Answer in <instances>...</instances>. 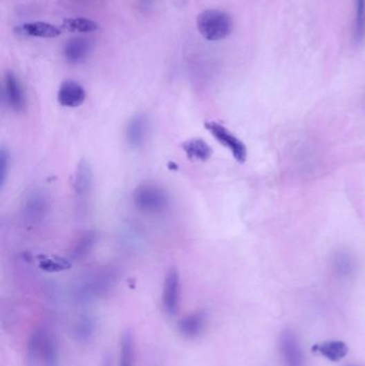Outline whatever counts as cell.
<instances>
[{"label": "cell", "mask_w": 365, "mask_h": 366, "mask_svg": "<svg viewBox=\"0 0 365 366\" xmlns=\"http://www.w3.org/2000/svg\"><path fill=\"white\" fill-rule=\"evenodd\" d=\"M197 29L208 41H221L227 38L232 31V19L228 13L218 9H208L199 13Z\"/></svg>", "instance_id": "6da1fadb"}, {"label": "cell", "mask_w": 365, "mask_h": 366, "mask_svg": "<svg viewBox=\"0 0 365 366\" xmlns=\"http://www.w3.org/2000/svg\"><path fill=\"white\" fill-rule=\"evenodd\" d=\"M133 202L140 211L162 213L169 206V193L157 183H140L133 192Z\"/></svg>", "instance_id": "7a4b0ae2"}, {"label": "cell", "mask_w": 365, "mask_h": 366, "mask_svg": "<svg viewBox=\"0 0 365 366\" xmlns=\"http://www.w3.org/2000/svg\"><path fill=\"white\" fill-rule=\"evenodd\" d=\"M28 359L32 366H57V348L48 333L43 330L32 333L29 340Z\"/></svg>", "instance_id": "3957f363"}, {"label": "cell", "mask_w": 365, "mask_h": 366, "mask_svg": "<svg viewBox=\"0 0 365 366\" xmlns=\"http://www.w3.org/2000/svg\"><path fill=\"white\" fill-rule=\"evenodd\" d=\"M204 126L221 145L230 150L232 157H235L238 163L242 164L247 161V150L245 144L242 143L239 138L236 137L225 126L216 122H206Z\"/></svg>", "instance_id": "277c9868"}, {"label": "cell", "mask_w": 365, "mask_h": 366, "mask_svg": "<svg viewBox=\"0 0 365 366\" xmlns=\"http://www.w3.org/2000/svg\"><path fill=\"white\" fill-rule=\"evenodd\" d=\"M279 347L284 366H304L306 360L301 344L294 331L286 329L281 333Z\"/></svg>", "instance_id": "5b68a950"}, {"label": "cell", "mask_w": 365, "mask_h": 366, "mask_svg": "<svg viewBox=\"0 0 365 366\" xmlns=\"http://www.w3.org/2000/svg\"><path fill=\"white\" fill-rule=\"evenodd\" d=\"M180 302V278L177 269L171 268L164 280L162 305L169 316H175Z\"/></svg>", "instance_id": "8992f818"}, {"label": "cell", "mask_w": 365, "mask_h": 366, "mask_svg": "<svg viewBox=\"0 0 365 366\" xmlns=\"http://www.w3.org/2000/svg\"><path fill=\"white\" fill-rule=\"evenodd\" d=\"M3 95L8 106L15 113H21L26 106L24 88L19 77L12 72H7L3 79Z\"/></svg>", "instance_id": "52a82bcc"}, {"label": "cell", "mask_w": 365, "mask_h": 366, "mask_svg": "<svg viewBox=\"0 0 365 366\" xmlns=\"http://www.w3.org/2000/svg\"><path fill=\"white\" fill-rule=\"evenodd\" d=\"M149 133V119L145 114H136L129 120L124 137L130 147L138 149L145 144Z\"/></svg>", "instance_id": "ba28073f"}, {"label": "cell", "mask_w": 365, "mask_h": 366, "mask_svg": "<svg viewBox=\"0 0 365 366\" xmlns=\"http://www.w3.org/2000/svg\"><path fill=\"white\" fill-rule=\"evenodd\" d=\"M48 211V202L40 191H32L27 194L23 202V213L28 223L38 224L46 218Z\"/></svg>", "instance_id": "9c48e42d"}, {"label": "cell", "mask_w": 365, "mask_h": 366, "mask_svg": "<svg viewBox=\"0 0 365 366\" xmlns=\"http://www.w3.org/2000/svg\"><path fill=\"white\" fill-rule=\"evenodd\" d=\"M86 100V91L77 81L68 79L62 81L57 93V101L62 106L75 108Z\"/></svg>", "instance_id": "30bf717a"}, {"label": "cell", "mask_w": 365, "mask_h": 366, "mask_svg": "<svg viewBox=\"0 0 365 366\" xmlns=\"http://www.w3.org/2000/svg\"><path fill=\"white\" fill-rule=\"evenodd\" d=\"M93 184V169L86 160H82L74 175L73 190L76 198L84 200L91 194Z\"/></svg>", "instance_id": "8fae6325"}, {"label": "cell", "mask_w": 365, "mask_h": 366, "mask_svg": "<svg viewBox=\"0 0 365 366\" xmlns=\"http://www.w3.org/2000/svg\"><path fill=\"white\" fill-rule=\"evenodd\" d=\"M206 324L207 317L204 311H195L179 320L178 330L185 338H195L202 334L206 328Z\"/></svg>", "instance_id": "7c38bea8"}, {"label": "cell", "mask_w": 365, "mask_h": 366, "mask_svg": "<svg viewBox=\"0 0 365 366\" xmlns=\"http://www.w3.org/2000/svg\"><path fill=\"white\" fill-rule=\"evenodd\" d=\"M19 31L25 36L36 38H57L62 35L60 28L46 21H28L21 25Z\"/></svg>", "instance_id": "4fadbf2b"}, {"label": "cell", "mask_w": 365, "mask_h": 366, "mask_svg": "<svg viewBox=\"0 0 365 366\" xmlns=\"http://www.w3.org/2000/svg\"><path fill=\"white\" fill-rule=\"evenodd\" d=\"M183 151L189 159L195 161H208L212 155V148L203 138H191L181 145Z\"/></svg>", "instance_id": "5bb4252c"}, {"label": "cell", "mask_w": 365, "mask_h": 366, "mask_svg": "<svg viewBox=\"0 0 365 366\" xmlns=\"http://www.w3.org/2000/svg\"><path fill=\"white\" fill-rule=\"evenodd\" d=\"M91 50V43L84 38H74L68 41L64 48V55L70 64L83 61Z\"/></svg>", "instance_id": "9a60e30c"}, {"label": "cell", "mask_w": 365, "mask_h": 366, "mask_svg": "<svg viewBox=\"0 0 365 366\" xmlns=\"http://www.w3.org/2000/svg\"><path fill=\"white\" fill-rule=\"evenodd\" d=\"M314 351L319 352L330 361L337 362L346 357L348 346L341 340H330L314 347Z\"/></svg>", "instance_id": "2e32d148"}, {"label": "cell", "mask_w": 365, "mask_h": 366, "mask_svg": "<svg viewBox=\"0 0 365 366\" xmlns=\"http://www.w3.org/2000/svg\"><path fill=\"white\" fill-rule=\"evenodd\" d=\"M97 242V233L93 231H86L74 243L73 249L71 251V260H82L88 254H91Z\"/></svg>", "instance_id": "e0dca14e"}, {"label": "cell", "mask_w": 365, "mask_h": 366, "mask_svg": "<svg viewBox=\"0 0 365 366\" xmlns=\"http://www.w3.org/2000/svg\"><path fill=\"white\" fill-rule=\"evenodd\" d=\"M38 266L41 270L46 272L66 271L71 268V260L57 255H38Z\"/></svg>", "instance_id": "ac0fdd59"}, {"label": "cell", "mask_w": 365, "mask_h": 366, "mask_svg": "<svg viewBox=\"0 0 365 366\" xmlns=\"http://www.w3.org/2000/svg\"><path fill=\"white\" fill-rule=\"evenodd\" d=\"M134 358H135L134 336L130 330H127L121 338L118 366H134Z\"/></svg>", "instance_id": "d6986e66"}, {"label": "cell", "mask_w": 365, "mask_h": 366, "mask_svg": "<svg viewBox=\"0 0 365 366\" xmlns=\"http://www.w3.org/2000/svg\"><path fill=\"white\" fill-rule=\"evenodd\" d=\"M62 27L70 32H77V34H89L99 29L97 23L85 17H69L64 19Z\"/></svg>", "instance_id": "ffe728a7"}, {"label": "cell", "mask_w": 365, "mask_h": 366, "mask_svg": "<svg viewBox=\"0 0 365 366\" xmlns=\"http://www.w3.org/2000/svg\"><path fill=\"white\" fill-rule=\"evenodd\" d=\"M335 271L341 276H349L355 269V262L350 255L346 253H337L333 260Z\"/></svg>", "instance_id": "44dd1931"}, {"label": "cell", "mask_w": 365, "mask_h": 366, "mask_svg": "<svg viewBox=\"0 0 365 366\" xmlns=\"http://www.w3.org/2000/svg\"><path fill=\"white\" fill-rule=\"evenodd\" d=\"M365 32V0H357L356 26H355V40L362 41Z\"/></svg>", "instance_id": "7402d4cb"}, {"label": "cell", "mask_w": 365, "mask_h": 366, "mask_svg": "<svg viewBox=\"0 0 365 366\" xmlns=\"http://www.w3.org/2000/svg\"><path fill=\"white\" fill-rule=\"evenodd\" d=\"M10 168V153L6 148L0 150V186L1 189L5 186Z\"/></svg>", "instance_id": "603a6c76"}, {"label": "cell", "mask_w": 365, "mask_h": 366, "mask_svg": "<svg viewBox=\"0 0 365 366\" xmlns=\"http://www.w3.org/2000/svg\"><path fill=\"white\" fill-rule=\"evenodd\" d=\"M102 366H112V363L109 361V358H105L104 361H103Z\"/></svg>", "instance_id": "cb8c5ba5"}, {"label": "cell", "mask_w": 365, "mask_h": 366, "mask_svg": "<svg viewBox=\"0 0 365 366\" xmlns=\"http://www.w3.org/2000/svg\"><path fill=\"white\" fill-rule=\"evenodd\" d=\"M347 366H357V365H347Z\"/></svg>", "instance_id": "d4e9b609"}]
</instances>
